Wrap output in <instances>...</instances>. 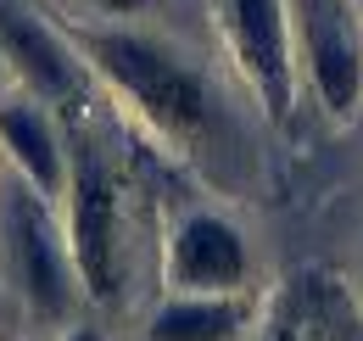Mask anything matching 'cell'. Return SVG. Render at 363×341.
Returning a JSON list of instances; mask_svg holds the SVG:
<instances>
[{"instance_id": "obj_1", "label": "cell", "mask_w": 363, "mask_h": 341, "mask_svg": "<svg viewBox=\"0 0 363 341\" xmlns=\"http://www.w3.org/2000/svg\"><path fill=\"white\" fill-rule=\"evenodd\" d=\"M84 50H90L95 73L118 90L162 140L196 146L213 129L207 79L190 62H179L168 45L145 40V34H129V28H101V34H84Z\"/></svg>"}, {"instance_id": "obj_2", "label": "cell", "mask_w": 363, "mask_h": 341, "mask_svg": "<svg viewBox=\"0 0 363 341\" xmlns=\"http://www.w3.org/2000/svg\"><path fill=\"white\" fill-rule=\"evenodd\" d=\"M67 247L84 297L112 302L123 286V207L106 151L90 140V129H67Z\"/></svg>"}, {"instance_id": "obj_3", "label": "cell", "mask_w": 363, "mask_h": 341, "mask_svg": "<svg viewBox=\"0 0 363 341\" xmlns=\"http://www.w3.org/2000/svg\"><path fill=\"white\" fill-rule=\"evenodd\" d=\"M0 252L11 269V286L17 297L28 302L34 319H67L73 302H79V269H73V247L62 235V224L50 213V202L17 173V185L0 196Z\"/></svg>"}, {"instance_id": "obj_4", "label": "cell", "mask_w": 363, "mask_h": 341, "mask_svg": "<svg viewBox=\"0 0 363 341\" xmlns=\"http://www.w3.org/2000/svg\"><path fill=\"white\" fill-rule=\"evenodd\" d=\"M229 50L269 112V124H291L296 101V45H291V0H224Z\"/></svg>"}, {"instance_id": "obj_5", "label": "cell", "mask_w": 363, "mask_h": 341, "mask_svg": "<svg viewBox=\"0 0 363 341\" xmlns=\"http://www.w3.org/2000/svg\"><path fill=\"white\" fill-rule=\"evenodd\" d=\"M296 34H302V62L313 73V90L330 118H352L363 101V50L347 0H291Z\"/></svg>"}, {"instance_id": "obj_6", "label": "cell", "mask_w": 363, "mask_h": 341, "mask_svg": "<svg viewBox=\"0 0 363 341\" xmlns=\"http://www.w3.org/2000/svg\"><path fill=\"white\" fill-rule=\"evenodd\" d=\"M0 56H6V67L23 85L34 90V101L84 107V67L45 28V17H34L23 0H0Z\"/></svg>"}, {"instance_id": "obj_7", "label": "cell", "mask_w": 363, "mask_h": 341, "mask_svg": "<svg viewBox=\"0 0 363 341\" xmlns=\"http://www.w3.org/2000/svg\"><path fill=\"white\" fill-rule=\"evenodd\" d=\"M252 274L246 235L218 213H190L168 241V286L174 291H201V297H229Z\"/></svg>"}, {"instance_id": "obj_8", "label": "cell", "mask_w": 363, "mask_h": 341, "mask_svg": "<svg viewBox=\"0 0 363 341\" xmlns=\"http://www.w3.org/2000/svg\"><path fill=\"white\" fill-rule=\"evenodd\" d=\"M0 146H6V157L17 163V173L45 196H67V157H62V140H56V129L50 118L34 107V101H6L0 107Z\"/></svg>"}, {"instance_id": "obj_9", "label": "cell", "mask_w": 363, "mask_h": 341, "mask_svg": "<svg viewBox=\"0 0 363 341\" xmlns=\"http://www.w3.org/2000/svg\"><path fill=\"white\" fill-rule=\"evenodd\" d=\"M246 325V302L240 291L229 297H201V291H179L151 313V341H235Z\"/></svg>"}, {"instance_id": "obj_10", "label": "cell", "mask_w": 363, "mask_h": 341, "mask_svg": "<svg viewBox=\"0 0 363 341\" xmlns=\"http://www.w3.org/2000/svg\"><path fill=\"white\" fill-rule=\"evenodd\" d=\"M90 6H101V11H118V17H129V11H145L151 0H90Z\"/></svg>"}, {"instance_id": "obj_11", "label": "cell", "mask_w": 363, "mask_h": 341, "mask_svg": "<svg viewBox=\"0 0 363 341\" xmlns=\"http://www.w3.org/2000/svg\"><path fill=\"white\" fill-rule=\"evenodd\" d=\"M67 341H106V336H101V330H90V325H84V330H73V336H67Z\"/></svg>"}, {"instance_id": "obj_12", "label": "cell", "mask_w": 363, "mask_h": 341, "mask_svg": "<svg viewBox=\"0 0 363 341\" xmlns=\"http://www.w3.org/2000/svg\"><path fill=\"white\" fill-rule=\"evenodd\" d=\"M6 79H11V67H6V56H0V85H6Z\"/></svg>"}]
</instances>
